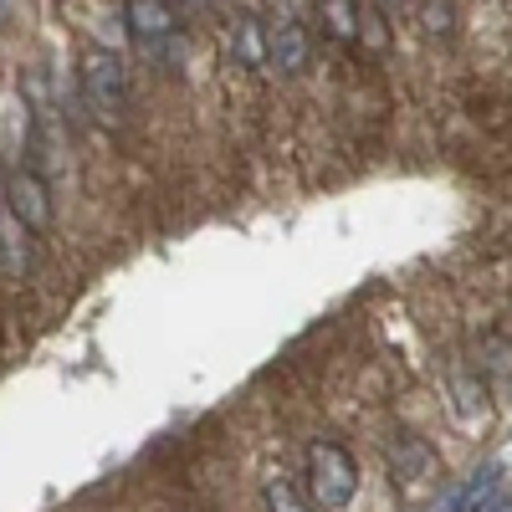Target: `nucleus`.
I'll list each match as a JSON object with an SVG mask.
<instances>
[{
	"mask_svg": "<svg viewBox=\"0 0 512 512\" xmlns=\"http://www.w3.org/2000/svg\"><path fill=\"white\" fill-rule=\"evenodd\" d=\"M308 492L328 512L354 502V492H359V461L349 456V446H338V441H313L308 446Z\"/></svg>",
	"mask_w": 512,
	"mask_h": 512,
	"instance_id": "f257e3e1",
	"label": "nucleus"
},
{
	"mask_svg": "<svg viewBox=\"0 0 512 512\" xmlns=\"http://www.w3.org/2000/svg\"><path fill=\"white\" fill-rule=\"evenodd\" d=\"M77 88H82V103H88L98 118H118V108L128 98L123 62L108 47H82V57H77Z\"/></svg>",
	"mask_w": 512,
	"mask_h": 512,
	"instance_id": "f03ea898",
	"label": "nucleus"
},
{
	"mask_svg": "<svg viewBox=\"0 0 512 512\" xmlns=\"http://www.w3.org/2000/svg\"><path fill=\"white\" fill-rule=\"evenodd\" d=\"M6 210L31 236L47 231L52 226V190H47V180H41L36 169H11L6 175Z\"/></svg>",
	"mask_w": 512,
	"mask_h": 512,
	"instance_id": "7ed1b4c3",
	"label": "nucleus"
},
{
	"mask_svg": "<svg viewBox=\"0 0 512 512\" xmlns=\"http://www.w3.org/2000/svg\"><path fill=\"white\" fill-rule=\"evenodd\" d=\"M308 57H313V36H308L303 21H282V26L267 31V62L282 77H297V72L308 67Z\"/></svg>",
	"mask_w": 512,
	"mask_h": 512,
	"instance_id": "20e7f679",
	"label": "nucleus"
},
{
	"mask_svg": "<svg viewBox=\"0 0 512 512\" xmlns=\"http://www.w3.org/2000/svg\"><path fill=\"white\" fill-rule=\"evenodd\" d=\"M31 262H36V251H31V231L11 216L6 205H0V277H26L31 272Z\"/></svg>",
	"mask_w": 512,
	"mask_h": 512,
	"instance_id": "39448f33",
	"label": "nucleus"
},
{
	"mask_svg": "<svg viewBox=\"0 0 512 512\" xmlns=\"http://www.w3.org/2000/svg\"><path fill=\"white\" fill-rule=\"evenodd\" d=\"M123 26L139 41H164L175 36V11H169V0H123Z\"/></svg>",
	"mask_w": 512,
	"mask_h": 512,
	"instance_id": "423d86ee",
	"label": "nucleus"
},
{
	"mask_svg": "<svg viewBox=\"0 0 512 512\" xmlns=\"http://www.w3.org/2000/svg\"><path fill=\"white\" fill-rule=\"evenodd\" d=\"M231 47H236L241 67H262L267 62V26L256 21L251 11H236L231 16Z\"/></svg>",
	"mask_w": 512,
	"mask_h": 512,
	"instance_id": "0eeeda50",
	"label": "nucleus"
},
{
	"mask_svg": "<svg viewBox=\"0 0 512 512\" xmlns=\"http://www.w3.org/2000/svg\"><path fill=\"white\" fill-rule=\"evenodd\" d=\"M492 497H497V466H482V472H472L451 492V502L441 512H482V502H492Z\"/></svg>",
	"mask_w": 512,
	"mask_h": 512,
	"instance_id": "6e6552de",
	"label": "nucleus"
},
{
	"mask_svg": "<svg viewBox=\"0 0 512 512\" xmlns=\"http://www.w3.org/2000/svg\"><path fill=\"white\" fill-rule=\"evenodd\" d=\"M359 0H318V26L333 41H359Z\"/></svg>",
	"mask_w": 512,
	"mask_h": 512,
	"instance_id": "1a4fd4ad",
	"label": "nucleus"
},
{
	"mask_svg": "<svg viewBox=\"0 0 512 512\" xmlns=\"http://www.w3.org/2000/svg\"><path fill=\"white\" fill-rule=\"evenodd\" d=\"M390 472H395V482H400V487H410L415 477L431 472V451H425L415 436H400V441H395V451H390Z\"/></svg>",
	"mask_w": 512,
	"mask_h": 512,
	"instance_id": "9d476101",
	"label": "nucleus"
},
{
	"mask_svg": "<svg viewBox=\"0 0 512 512\" xmlns=\"http://www.w3.org/2000/svg\"><path fill=\"white\" fill-rule=\"evenodd\" d=\"M415 21H420V31H425V36L446 41V36H456L461 11H456V0H415Z\"/></svg>",
	"mask_w": 512,
	"mask_h": 512,
	"instance_id": "9b49d317",
	"label": "nucleus"
},
{
	"mask_svg": "<svg viewBox=\"0 0 512 512\" xmlns=\"http://www.w3.org/2000/svg\"><path fill=\"white\" fill-rule=\"evenodd\" d=\"M482 374L512 390V338H502V333L487 338V344H482Z\"/></svg>",
	"mask_w": 512,
	"mask_h": 512,
	"instance_id": "f8f14e48",
	"label": "nucleus"
},
{
	"mask_svg": "<svg viewBox=\"0 0 512 512\" xmlns=\"http://www.w3.org/2000/svg\"><path fill=\"white\" fill-rule=\"evenodd\" d=\"M267 512H313V502L297 492V482L272 477V482H267Z\"/></svg>",
	"mask_w": 512,
	"mask_h": 512,
	"instance_id": "ddd939ff",
	"label": "nucleus"
},
{
	"mask_svg": "<svg viewBox=\"0 0 512 512\" xmlns=\"http://www.w3.org/2000/svg\"><path fill=\"white\" fill-rule=\"evenodd\" d=\"M359 36H364L369 52H390V21H384V11L364 6V11H359Z\"/></svg>",
	"mask_w": 512,
	"mask_h": 512,
	"instance_id": "4468645a",
	"label": "nucleus"
},
{
	"mask_svg": "<svg viewBox=\"0 0 512 512\" xmlns=\"http://www.w3.org/2000/svg\"><path fill=\"white\" fill-rule=\"evenodd\" d=\"M185 6H190V11H200V6H205V0H185Z\"/></svg>",
	"mask_w": 512,
	"mask_h": 512,
	"instance_id": "2eb2a0df",
	"label": "nucleus"
},
{
	"mask_svg": "<svg viewBox=\"0 0 512 512\" xmlns=\"http://www.w3.org/2000/svg\"><path fill=\"white\" fill-rule=\"evenodd\" d=\"M492 512H502V507H492Z\"/></svg>",
	"mask_w": 512,
	"mask_h": 512,
	"instance_id": "dca6fc26",
	"label": "nucleus"
},
{
	"mask_svg": "<svg viewBox=\"0 0 512 512\" xmlns=\"http://www.w3.org/2000/svg\"><path fill=\"white\" fill-rule=\"evenodd\" d=\"M0 6H6V0H0Z\"/></svg>",
	"mask_w": 512,
	"mask_h": 512,
	"instance_id": "f3484780",
	"label": "nucleus"
}]
</instances>
